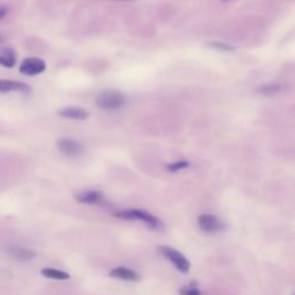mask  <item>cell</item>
<instances>
[{"mask_svg":"<svg viewBox=\"0 0 295 295\" xmlns=\"http://www.w3.org/2000/svg\"><path fill=\"white\" fill-rule=\"evenodd\" d=\"M96 104L99 108L106 111H113L123 107L126 104V97L124 94L116 90L102 91L96 98Z\"/></svg>","mask_w":295,"mask_h":295,"instance_id":"cell-1","label":"cell"},{"mask_svg":"<svg viewBox=\"0 0 295 295\" xmlns=\"http://www.w3.org/2000/svg\"><path fill=\"white\" fill-rule=\"evenodd\" d=\"M115 217H119V218L123 219H128V220H137L140 219L143 223L146 224L148 226L154 228V229H159L163 227L162 221H160L157 217L153 216L149 212L143 211V210H137V209H133V210H125V211H119L114 214Z\"/></svg>","mask_w":295,"mask_h":295,"instance_id":"cell-2","label":"cell"},{"mask_svg":"<svg viewBox=\"0 0 295 295\" xmlns=\"http://www.w3.org/2000/svg\"><path fill=\"white\" fill-rule=\"evenodd\" d=\"M159 253L162 254L164 257H166L180 272L186 273L189 271L190 264L188 262V259L178 250L171 248V247L163 246L159 247Z\"/></svg>","mask_w":295,"mask_h":295,"instance_id":"cell-3","label":"cell"},{"mask_svg":"<svg viewBox=\"0 0 295 295\" xmlns=\"http://www.w3.org/2000/svg\"><path fill=\"white\" fill-rule=\"evenodd\" d=\"M46 69V65L40 58H27L23 60V63L21 64L20 66V72L23 74V75L28 76H34L38 75V74L43 73Z\"/></svg>","mask_w":295,"mask_h":295,"instance_id":"cell-4","label":"cell"},{"mask_svg":"<svg viewBox=\"0 0 295 295\" xmlns=\"http://www.w3.org/2000/svg\"><path fill=\"white\" fill-rule=\"evenodd\" d=\"M57 146L64 155L69 156V157H76L83 154L84 151V148L81 143L73 141L71 138H59Z\"/></svg>","mask_w":295,"mask_h":295,"instance_id":"cell-5","label":"cell"},{"mask_svg":"<svg viewBox=\"0 0 295 295\" xmlns=\"http://www.w3.org/2000/svg\"><path fill=\"white\" fill-rule=\"evenodd\" d=\"M198 226L205 233H214L221 228V223L217 217L212 215H202L198 217Z\"/></svg>","mask_w":295,"mask_h":295,"instance_id":"cell-6","label":"cell"},{"mask_svg":"<svg viewBox=\"0 0 295 295\" xmlns=\"http://www.w3.org/2000/svg\"><path fill=\"white\" fill-rule=\"evenodd\" d=\"M110 276L112 277V278L127 280V281L140 280V276H138V273H136L134 270H131V269H127L124 267H118L113 269V270H111Z\"/></svg>","mask_w":295,"mask_h":295,"instance_id":"cell-7","label":"cell"},{"mask_svg":"<svg viewBox=\"0 0 295 295\" xmlns=\"http://www.w3.org/2000/svg\"><path fill=\"white\" fill-rule=\"evenodd\" d=\"M11 91H20V93H30V86L22 82L0 80V93H11Z\"/></svg>","mask_w":295,"mask_h":295,"instance_id":"cell-8","label":"cell"},{"mask_svg":"<svg viewBox=\"0 0 295 295\" xmlns=\"http://www.w3.org/2000/svg\"><path fill=\"white\" fill-rule=\"evenodd\" d=\"M59 115L63 116V118L67 119H74V120H84L88 118L89 113L83 108L80 107H65L63 110L59 111Z\"/></svg>","mask_w":295,"mask_h":295,"instance_id":"cell-9","label":"cell"},{"mask_svg":"<svg viewBox=\"0 0 295 295\" xmlns=\"http://www.w3.org/2000/svg\"><path fill=\"white\" fill-rule=\"evenodd\" d=\"M76 199L83 204H98L103 201L102 193L96 192V190H90V192H83L76 195Z\"/></svg>","mask_w":295,"mask_h":295,"instance_id":"cell-10","label":"cell"},{"mask_svg":"<svg viewBox=\"0 0 295 295\" xmlns=\"http://www.w3.org/2000/svg\"><path fill=\"white\" fill-rule=\"evenodd\" d=\"M8 254L15 259L19 261H30L35 257V251L27 249V248H19V247H14V248L8 249Z\"/></svg>","mask_w":295,"mask_h":295,"instance_id":"cell-11","label":"cell"},{"mask_svg":"<svg viewBox=\"0 0 295 295\" xmlns=\"http://www.w3.org/2000/svg\"><path fill=\"white\" fill-rule=\"evenodd\" d=\"M16 62L14 51L11 49H4L0 51V65L6 68H13Z\"/></svg>","mask_w":295,"mask_h":295,"instance_id":"cell-12","label":"cell"},{"mask_svg":"<svg viewBox=\"0 0 295 295\" xmlns=\"http://www.w3.org/2000/svg\"><path fill=\"white\" fill-rule=\"evenodd\" d=\"M42 275L46 277L49 279H54V280H68L71 278V276L68 273L60 271V270H55V269H51V268H45L42 270Z\"/></svg>","mask_w":295,"mask_h":295,"instance_id":"cell-13","label":"cell"},{"mask_svg":"<svg viewBox=\"0 0 295 295\" xmlns=\"http://www.w3.org/2000/svg\"><path fill=\"white\" fill-rule=\"evenodd\" d=\"M188 166H189L188 162H186V160H179V162H175L171 165H168L167 170L170 172H176V171L184 170V168L188 167Z\"/></svg>","mask_w":295,"mask_h":295,"instance_id":"cell-14","label":"cell"},{"mask_svg":"<svg viewBox=\"0 0 295 295\" xmlns=\"http://www.w3.org/2000/svg\"><path fill=\"white\" fill-rule=\"evenodd\" d=\"M211 47H215L217 50H221V51H231L234 47L231 45L225 44V43H220V42H215V43H210L209 44Z\"/></svg>","mask_w":295,"mask_h":295,"instance_id":"cell-15","label":"cell"},{"mask_svg":"<svg viewBox=\"0 0 295 295\" xmlns=\"http://www.w3.org/2000/svg\"><path fill=\"white\" fill-rule=\"evenodd\" d=\"M181 294L182 295H201L199 290L196 288H184L181 289Z\"/></svg>","mask_w":295,"mask_h":295,"instance_id":"cell-16","label":"cell"},{"mask_svg":"<svg viewBox=\"0 0 295 295\" xmlns=\"http://www.w3.org/2000/svg\"><path fill=\"white\" fill-rule=\"evenodd\" d=\"M8 14V7L7 6H0V20L5 19Z\"/></svg>","mask_w":295,"mask_h":295,"instance_id":"cell-17","label":"cell"},{"mask_svg":"<svg viewBox=\"0 0 295 295\" xmlns=\"http://www.w3.org/2000/svg\"><path fill=\"white\" fill-rule=\"evenodd\" d=\"M0 42H2V37H0Z\"/></svg>","mask_w":295,"mask_h":295,"instance_id":"cell-18","label":"cell"}]
</instances>
